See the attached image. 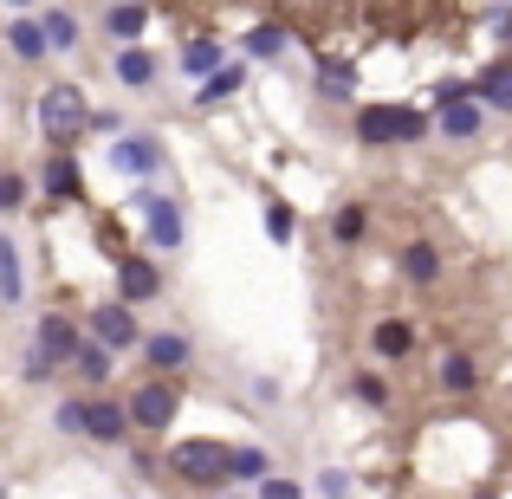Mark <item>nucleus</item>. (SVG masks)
I'll return each instance as SVG.
<instances>
[{
	"label": "nucleus",
	"instance_id": "1",
	"mask_svg": "<svg viewBox=\"0 0 512 499\" xmlns=\"http://www.w3.org/2000/svg\"><path fill=\"white\" fill-rule=\"evenodd\" d=\"M350 130H357L363 150H389V143H422L435 137V111H415V104H357L350 111Z\"/></svg>",
	"mask_w": 512,
	"mask_h": 499
},
{
	"label": "nucleus",
	"instance_id": "2",
	"mask_svg": "<svg viewBox=\"0 0 512 499\" xmlns=\"http://www.w3.org/2000/svg\"><path fill=\"white\" fill-rule=\"evenodd\" d=\"M85 117H91V98L78 85H46L39 104H33V124H39V137H46L52 150H72V143L85 137Z\"/></svg>",
	"mask_w": 512,
	"mask_h": 499
},
{
	"label": "nucleus",
	"instance_id": "3",
	"mask_svg": "<svg viewBox=\"0 0 512 499\" xmlns=\"http://www.w3.org/2000/svg\"><path fill=\"white\" fill-rule=\"evenodd\" d=\"M130 208H137V221H143V240H150V253H182V240H188L182 201L163 195L156 182H137V188H130Z\"/></svg>",
	"mask_w": 512,
	"mask_h": 499
},
{
	"label": "nucleus",
	"instance_id": "4",
	"mask_svg": "<svg viewBox=\"0 0 512 499\" xmlns=\"http://www.w3.org/2000/svg\"><path fill=\"white\" fill-rule=\"evenodd\" d=\"M169 474L182 480V487H195V493L234 487V480H227V441H175L169 448Z\"/></svg>",
	"mask_w": 512,
	"mask_h": 499
},
{
	"label": "nucleus",
	"instance_id": "5",
	"mask_svg": "<svg viewBox=\"0 0 512 499\" xmlns=\"http://www.w3.org/2000/svg\"><path fill=\"white\" fill-rule=\"evenodd\" d=\"M130 428H143V435H169L175 415H182V383L175 376H143L137 389H130Z\"/></svg>",
	"mask_w": 512,
	"mask_h": 499
},
{
	"label": "nucleus",
	"instance_id": "6",
	"mask_svg": "<svg viewBox=\"0 0 512 499\" xmlns=\"http://www.w3.org/2000/svg\"><path fill=\"white\" fill-rule=\"evenodd\" d=\"M111 169L124 175V182H156V175H169V150L156 130H124V137H111Z\"/></svg>",
	"mask_w": 512,
	"mask_h": 499
},
{
	"label": "nucleus",
	"instance_id": "7",
	"mask_svg": "<svg viewBox=\"0 0 512 499\" xmlns=\"http://www.w3.org/2000/svg\"><path fill=\"white\" fill-rule=\"evenodd\" d=\"M435 130L448 143H474L480 130H487V104L474 98V85H441V104H435Z\"/></svg>",
	"mask_w": 512,
	"mask_h": 499
},
{
	"label": "nucleus",
	"instance_id": "8",
	"mask_svg": "<svg viewBox=\"0 0 512 499\" xmlns=\"http://www.w3.org/2000/svg\"><path fill=\"white\" fill-rule=\"evenodd\" d=\"M85 331L98 337L104 350H137V337H143V325H137V305H124V299H104V305H91V318H85Z\"/></svg>",
	"mask_w": 512,
	"mask_h": 499
},
{
	"label": "nucleus",
	"instance_id": "9",
	"mask_svg": "<svg viewBox=\"0 0 512 499\" xmlns=\"http://www.w3.org/2000/svg\"><path fill=\"white\" fill-rule=\"evenodd\" d=\"M163 260H156V253H124V260H117V299L124 305H156L163 299Z\"/></svg>",
	"mask_w": 512,
	"mask_h": 499
},
{
	"label": "nucleus",
	"instance_id": "10",
	"mask_svg": "<svg viewBox=\"0 0 512 499\" xmlns=\"http://www.w3.org/2000/svg\"><path fill=\"white\" fill-rule=\"evenodd\" d=\"M137 357H143V370H150V376H175V370L195 363V344H188L182 331H143L137 337Z\"/></svg>",
	"mask_w": 512,
	"mask_h": 499
},
{
	"label": "nucleus",
	"instance_id": "11",
	"mask_svg": "<svg viewBox=\"0 0 512 499\" xmlns=\"http://www.w3.org/2000/svg\"><path fill=\"white\" fill-rule=\"evenodd\" d=\"M130 435H137V428H130V409L117 396H91L85 402V441H98V448H124Z\"/></svg>",
	"mask_w": 512,
	"mask_h": 499
},
{
	"label": "nucleus",
	"instance_id": "12",
	"mask_svg": "<svg viewBox=\"0 0 512 499\" xmlns=\"http://www.w3.org/2000/svg\"><path fill=\"white\" fill-rule=\"evenodd\" d=\"M78 337H85V325H78V318H65V312H39V325H33V337H26V344L39 350V357H52L65 370V363H72V350H78Z\"/></svg>",
	"mask_w": 512,
	"mask_h": 499
},
{
	"label": "nucleus",
	"instance_id": "13",
	"mask_svg": "<svg viewBox=\"0 0 512 499\" xmlns=\"http://www.w3.org/2000/svg\"><path fill=\"white\" fill-rule=\"evenodd\" d=\"M39 195L46 201H85V163L72 150H52L39 163Z\"/></svg>",
	"mask_w": 512,
	"mask_h": 499
},
{
	"label": "nucleus",
	"instance_id": "14",
	"mask_svg": "<svg viewBox=\"0 0 512 499\" xmlns=\"http://www.w3.org/2000/svg\"><path fill=\"white\" fill-rule=\"evenodd\" d=\"M111 78H117L124 91H156V85H163V59H156V52L143 46V39H137V46H117Z\"/></svg>",
	"mask_w": 512,
	"mask_h": 499
},
{
	"label": "nucleus",
	"instance_id": "15",
	"mask_svg": "<svg viewBox=\"0 0 512 499\" xmlns=\"http://www.w3.org/2000/svg\"><path fill=\"white\" fill-rule=\"evenodd\" d=\"M415 344H422V325H415V318H376L370 325V350L383 363H409Z\"/></svg>",
	"mask_w": 512,
	"mask_h": 499
},
{
	"label": "nucleus",
	"instance_id": "16",
	"mask_svg": "<svg viewBox=\"0 0 512 499\" xmlns=\"http://www.w3.org/2000/svg\"><path fill=\"white\" fill-rule=\"evenodd\" d=\"M396 273L409 279V286H441L448 260H441V247H435V240H402V253H396Z\"/></svg>",
	"mask_w": 512,
	"mask_h": 499
},
{
	"label": "nucleus",
	"instance_id": "17",
	"mask_svg": "<svg viewBox=\"0 0 512 499\" xmlns=\"http://www.w3.org/2000/svg\"><path fill=\"white\" fill-rule=\"evenodd\" d=\"M65 370H72V376H78L85 389H104V383L117 376V350H104L98 337L85 331V337H78V350H72V363H65Z\"/></svg>",
	"mask_w": 512,
	"mask_h": 499
},
{
	"label": "nucleus",
	"instance_id": "18",
	"mask_svg": "<svg viewBox=\"0 0 512 499\" xmlns=\"http://www.w3.org/2000/svg\"><path fill=\"white\" fill-rule=\"evenodd\" d=\"M214 65H227V46H221L214 33H188V39H182V52H175V72H182L188 85H201Z\"/></svg>",
	"mask_w": 512,
	"mask_h": 499
},
{
	"label": "nucleus",
	"instance_id": "19",
	"mask_svg": "<svg viewBox=\"0 0 512 499\" xmlns=\"http://www.w3.org/2000/svg\"><path fill=\"white\" fill-rule=\"evenodd\" d=\"M7 52H13L20 65H46V59H52L46 33H39V13H13V20H7Z\"/></svg>",
	"mask_w": 512,
	"mask_h": 499
},
{
	"label": "nucleus",
	"instance_id": "20",
	"mask_svg": "<svg viewBox=\"0 0 512 499\" xmlns=\"http://www.w3.org/2000/svg\"><path fill=\"white\" fill-rule=\"evenodd\" d=\"M474 98L487 104V117H512V59H506V52L474 78Z\"/></svg>",
	"mask_w": 512,
	"mask_h": 499
},
{
	"label": "nucleus",
	"instance_id": "21",
	"mask_svg": "<svg viewBox=\"0 0 512 499\" xmlns=\"http://www.w3.org/2000/svg\"><path fill=\"white\" fill-rule=\"evenodd\" d=\"M104 33H111L117 46H137V39L150 33V7H143V0H111V7H104Z\"/></svg>",
	"mask_w": 512,
	"mask_h": 499
},
{
	"label": "nucleus",
	"instance_id": "22",
	"mask_svg": "<svg viewBox=\"0 0 512 499\" xmlns=\"http://www.w3.org/2000/svg\"><path fill=\"white\" fill-rule=\"evenodd\" d=\"M286 46H292V33L286 26H247V33H240V59L247 65H273V59H286Z\"/></svg>",
	"mask_w": 512,
	"mask_h": 499
},
{
	"label": "nucleus",
	"instance_id": "23",
	"mask_svg": "<svg viewBox=\"0 0 512 499\" xmlns=\"http://www.w3.org/2000/svg\"><path fill=\"white\" fill-rule=\"evenodd\" d=\"M435 383L448 389V396H480V383H487V376H480V363L467 357V350H448V357L435 363Z\"/></svg>",
	"mask_w": 512,
	"mask_h": 499
},
{
	"label": "nucleus",
	"instance_id": "24",
	"mask_svg": "<svg viewBox=\"0 0 512 499\" xmlns=\"http://www.w3.org/2000/svg\"><path fill=\"white\" fill-rule=\"evenodd\" d=\"M318 98L325 104H357V65L350 59H318Z\"/></svg>",
	"mask_w": 512,
	"mask_h": 499
},
{
	"label": "nucleus",
	"instance_id": "25",
	"mask_svg": "<svg viewBox=\"0 0 512 499\" xmlns=\"http://www.w3.org/2000/svg\"><path fill=\"white\" fill-rule=\"evenodd\" d=\"M33 13H39V33H46L52 52H72L78 39H85V26H78L72 7H33Z\"/></svg>",
	"mask_w": 512,
	"mask_h": 499
},
{
	"label": "nucleus",
	"instance_id": "26",
	"mask_svg": "<svg viewBox=\"0 0 512 499\" xmlns=\"http://www.w3.org/2000/svg\"><path fill=\"white\" fill-rule=\"evenodd\" d=\"M240 85H247V65H214V72L195 85V104H201V111H214V104H227Z\"/></svg>",
	"mask_w": 512,
	"mask_h": 499
},
{
	"label": "nucleus",
	"instance_id": "27",
	"mask_svg": "<svg viewBox=\"0 0 512 499\" xmlns=\"http://www.w3.org/2000/svg\"><path fill=\"white\" fill-rule=\"evenodd\" d=\"M26 299V266H20V247L13 234L0 227V305H20Z\"/></svg>",
	"mask_w": 512,
	"mask_h": 499
},
{
	"label": "nucleus",
	"instance_id": "28",
	"mask_svg": "<svg viewBox=\"0 0 512 499\" xmlns=\"http://www.w3.org/2000/svg\"><path fill=\"white\" fill-rule=\"evenodd\" d=\"M266 474H273V454H266V448H227V480H247V487H260Z\"/></svg>",
	"mask_w": 512,
	"mask_h": 499
},
{
	"label": "nucleus",
	"instance_id": "29",
	"mask_svg": "<svg viewBox=\"0 0 512 499\" xmlns=\"http://www.w3.org/2000/svg\"><path fill=\"white\" fill-rule=\"evenodd\" d=\"M363 234H370V208H363V201H344V208L331 214V240H338V247H363Z\"/></svg>",
	"mask_w": 512,
	"mask_h": 499
},
{
	"label": "nucleus",
	"instance_id": "30",
	"mask_svg": "<svg viewBox=\"0 0 512 499\" xmlns=\"http://www.w3.org/2000/svg\"><path fill=\"white\" fill-rule=\"evenodd\" d=\"M350 402H363V409H389V383L376 370H350Z\"/></svg>",
	"mask_w": 512,
	"mask_h": 499
},
{
	"label": "nucleus",
	"instance_id": "31",
	"mask_svg": "<svg viewBox=\"0 0 512 499\" xmlns=\"http://www.w3.org/2000/svg\"><path fill=\"white\" fill-rule=\"evenodd\" d=\"M292 234H299V221H292V201H266V240L273 247H292Z\"/></svg>",
	"mask_w": 512,
	"mask_h": 499
},
{
	"label": "nucleus",
	"instance_id": "32",
	"mask_svg": "<svg viewBox=\"0 0 512 499\" xmlns=\"http://www.w3.org/2000/svg\"><path fill=\"white\" fill-rule=\"evenodd\" d=\"M85 402L91 396H65L59 409H52V428H59V435H72V441H85Z\"/></svg>",
	"mask_w": 512,
	"mask_h": 499
},
{
	"label": "nucleus",
	"instance_id": "33",
	"mask_svg": "<svg viewBox=\"0 0 512 499\" xmlns=\"http://www.w3.org/2000/svg\"><path fill=\"white\" fill-rule=\"evenodd\" d=\"M26 195H33V188H26V175L20 169H0V214H20Z\"/></svg>",
	"mask_w": 512,
	"mask_h": 499
},
{
	"label": "nucleus",
	"instance_id": "34",
	"mask_svg": "<svg viewBox=\"0 0 512 499\" xmlns=\"http://www.w3.org/2000/svg\"><path fill=\"white\" fill-rule=\"evenodd\" d=\"M52 376H59V363L39 357V350L26 344V350H20V383H33V389H39V383H52Z\"/></svg>",
	"mask_w": 512,
	"mask_h": 499
},
{
	"label": "nucleus",
	"instance_id": "35",
	"mask_svg": "<svg viewBox=\"0 0 512 499\" xmlns=\"http://www.w3.org/2000/svg\"><path fill=\"white\" fill-rule=\"evenodd\" d=\"M312 487H318V499H350V474H344V467H325Z\"/></svg>",
	"mask_w": 512,
	"mask_h": 499
},
{
	"label": "nucleus",
	"instance_id": "36",
	"mask_svg": "<svg viewBox=\"0 0 512 499\" xmlns=\"http://www.w3.org/2000/svg\"><path fill=\"white\" fill-rule=\"evenodd\" d=\"M91 130H98V137H124L130 124H124V111H91L85 117V137H91Z\"/></svg>",
	"mask_w": 512,
	"mask_h": 499
},
{
	"label": "nucleus",
	"instance_id": "37",
	"mask_svg": "<svg viewBox=\"0 0 512 499\" xmlns=\"http://www.w3.org/2000/svg\"><path fill=\"white\" fill-rule=\"evenodd\" d=\"M260 499H305V487H299V480H279V474H266V480H260Z\"/></svg>",
	"mask_w": 512,
	"mask_h": 499
},
{
	"label": "nucleus",
	"instance_id": "38",
	"mask_svg": "<svg viewBox=\"0 0 512 499\" xmlns=\"http://www.w3.org/2000/svg\"><path fill=\"white\" fill-rule=\"evenodd\" d=\"M487 26L500 33V46L512 39V0H500V7H487Z\"/></svg>",
	"mask_w": 512,
	"mask_h": 499
},
{
	"label": "nucleus",
	"instance_id": "39",
	"mask_svg": "<svg viewBox=\"0 0 512 499\" xmlns=\"http://www.w3.org/2000/svg\"><path fill=\"white\" fill-rule=\"evenodd\" d=\"M0 7H13V13H33V7H39V0H0Z\"/></svg>",
	"mask_w": 512,
	"mask_h": 499
},
{
	"label": "nucleus",
	"instance_id": "40",
	"mask_svg": "<svg viewBox=\"0 0 512 499\" xmlns=\"http://www.w3.org/2000/svg\"><path fill=\"white\" fill-rule=\"evenodd\" d=\"M474 499H500V493H474Z\"/></svg>",
	"mask_w": 512,
	"mask_h": 499
},
{
	"label": "nucleus",
	"instance_id": "41",
	"mask_svg": "<svg viewBox=\"0 0 512 499\" xmlns=\"http://www.w3.org/2000/svg\"><path fill=\"white\" fill-rule=\"evenodd\" d=\"M506 59H512V39H506Z\"/></svg>",
	"mask_w": 512,
	"mask_h": 499
},
{
	"label": "nucleus",
	"instance_id": "42",
	"mask_svg": "<svg viewBox=\"0 0 512 499\" xmlns=\"http://www.w3.org/2000/svg\"><path fill=\"white\" fill-rule=\"evenodd\" d=\"M143 7H150V0H143Z\"/></svg>",
	"mask_w": 512,
	"mask_h": 499
}]
</instances>
